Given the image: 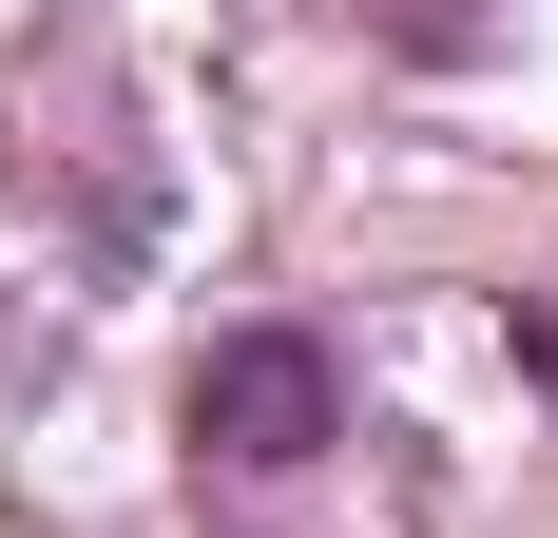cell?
I'll return each mask as SVG.
<instances>
[{
  "mask_svg": "<svg viewBox=\"0 0 558 538\" xmlns=\"http://www.w3.org/2000/svg\"><path fill=\"white\" fill-rule=\"evenodd\" d=\"M193 442H213V462H251V481L328 462V442H347V384H328V346H308V327H231L213 366H193Z\"/></svg>",
  "mask_w": 558,
  "mask_h": 538,
  "instance_id": "1",
  "label": "cell"
},
{
  "mask_svg": "<svg viewBox=\"0 0 558 538\" xmlns=\"http://www.w3.org/2000/svg\"><path fill=\"white\" fill-rule=\"evenodd\" d=\"M520 366H539V384H558V308H539V327H520Z\"/></svg>",
  "mask_w": 558,
  "mask_h": 538,
  "instance_id": "2",
  "label": "cell"
}]
</instances>
